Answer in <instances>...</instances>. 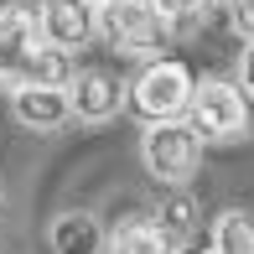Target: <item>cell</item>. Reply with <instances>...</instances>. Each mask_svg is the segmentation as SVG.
<instances>
[{
    "instance_id": "5b68a950",
    "label": "cell",
    "mask_w": 254,
    "mask_h": 254,
    "mask_svg": "<svg viewBox=\"0 0 254 254\" xmlns=\"http://www.w3.org/2000/svg\"><path fill=\"white\" fill-rule=\"evenodd\" d=\"M42 47L47 42H42V26H37V5L0 10V94H16L21 83H31Z\"/></svg>"
},
{
    "instance_id": "52a82bcc",
    "label": "cell",
    "mask_w": 254,
    "mask_h": 254,
    "mask_svg": "<svg viewBox=\"0 0 254 254\" xmlns=\"http://www.w3.org/2000/svg\"><path fill=\"white\" fill-rule=\"evenodd\" d=\"M67 104H73L78 120L104 125V120L120 114L125 88H120V78H114L109 67H73V78H67Z\"/></svg>"
},
{
    "instance_id": "7a4b0ae2",
    "label": "cell",
    "mask_w": 254,
    "mask_h": 254,
    "mask_svg": "<svg viewBox=\"0 0 254 254\" xmlns=\"http://www.w3.org/2000/svg\"><path fill=\"white\" fill-rule=\"evenodd\" d=\"M187 125L197 130V140H239L249 135V94L228 78H202L192 88Z\"/></svg>"
},
{
    "instance_id": "4fadbf2b",
    "label": "cell",
    "mask_w": 254,
    "mask_h": 254,
    "mask_svg": "<svg viewBox=\"0 0 254 254\" xmlns=\"http://www.w3.org/2000/svg\"><path fill=\"white\" fill-rule=\"evenodd\" d=\"M228 21L244 42H254V0H228Z\"/></svg>"
},
{
    "instance_id": "9a60e30c",
    "label": "cell",
    "mask_w": 254,
    "mask_h": 254,
    "mask_svg": "<svg viewBox=\"0 0 254 254\" xmlns=\"http://www.w3.org/2000/svg\"><path fill=\"white\" fill-rule=\"evenodd\" d=\"M83 5H88V10H99V5H109V0H83Z\"/></svg>"
},
{
    "instance_id": "8fae6325",
    "label": "cell",
    "mask_w": 254,
    "mask_h": 254,
    "mask_svg": "<svg viewBox=\"0 0 254 254\" xmlns=\"http://www.w3.org/2000/svg\"><path fill=\"white\" fill-rule=\"evenodd\" d=\"M213 254H254V218L244 207H228L213 218Z\"/></svg>"
},
{
    "instance_id": "3957f363",
    "label": "cell",
    "mask_w": 254,
    "mask_h": 254,
    "mask_svg": "<svg viewBox=\"0 0 254 254\" xmlns=\"http://www.w3.org/2000/svg\"><path fill=\"white\" fill-rule=\"evenodd\" d=\"M140 161L161 187H182L202 161V140L187 120H156L140 135Z\"/></svg>"
},
{
    "instance_id": "2e32d148",
    "label": "cell",
    "mask_w": 254,
    "mask_h": 254,
    "mask_svg": "<svg viewBox=\"0 0 254 254\" xmlns=\"http://www.w3.org/2000/svg\"><path fill=\"white\" fill-rule=\"evenodd\" d=\"M207 254H213V249H207Z\"/></svg>"
},
{
    "instance_id": "8992f818",
    "label": "cell",
    "mask_w": 254,
    "mask_h": 254,
    "mask_svg": "<svg viewBox=\"0 0 254 254\" xmlns=\"http://www.w3.org/2000/svg\"><path fill=\"white\" fill-rule=\"evenodd\" d=\"M37 26H42V42L52 52H83L88 42L99 37V10H88L83 0H42L37 5Z\"/></svg>"
},
{
    "instance_id": "7c38bea8",
    "label": "cell",
    "mask_w": 254,
    "mask_h": 254,
    "mask_svg": "<svg viewBox=\"0 0 254 254\" xmlns=\"http://www.w3.org/2000/svg\"><path fill=\"white\" fill-rule=\"evenodd\" d=\"M151 10L166 21V31H182L202 16V0H151Z\"/></svg>"
},
{
    "instance_id": "30bf717a",
    "label": "cell",
    "mask_w": 254,
    "mask_h": 254,
    "mask_svg": "<svg viewBox=\"0 0 254 254\" xmlns=\"http://www.w3.org/2000/svg\"><path fill=\"white\" fill-rule=\"evenodd\" d=\"M104 249H109V254H177V239H171L161 223L135 218V223H120V228H114V234L104 239Z\"/></svg>"
},
{
    "instance_id": "9c48e42d",
    "label": "cell",
    "mask_w": 254,
    "mask_h": 254,
    "mask_svg": "<svg viewBox=\"0 0 254 254\" xmlns=\"http://www.w3.org/2000/svg\"><path fill=\"white\" fill-rule=\"evenodd\" d=\"M52 254H104V228L94 213L52 218Z\"/></svg>"
},
{
    "instance_id": "6da1fadb",
    "label": "cell",
    "mask_w": 254,
    "mask_h": 254,
    "mask_svg": "<svg viewBox=\"0 0 254 254\" xmlns=\"http://www.w3.org/2000/svg\"><path fill=\"white\" fill-rule=\"evenodd\" d=\"M192 88H197V78L187 73V63H177V57H151V63L135 73V83L125 88V104H130L145 125H156V120H187Z\"/></svg>"
},
{
    "instance_id": "277c9868",
    "label": "cell",
    "mask_w": 254,
    "mask_h": 254,
    "mask_svg": "<svg viewBox=\"0 0 254 254\" xmlns=\"http://www.w3.org/2000/svg\"><path fill=\"white\" fill-rule=\"evenodd\" d=\"M99 37L109 42L114 52L151 63V57L166 47L171 31H166V21L151 10V0H109V5H99Z\"/></svg>"
},
{
    "instance_id": "ba28073f",
    "label": "cell",
    "mask_w": 254,
    "mask_h": 254,
    "mask_svg": "<svg viewBox=\"0 0 254 254\" xmlns=\"http://www.w3.org/2000/svg\"><path fill=\"white\" fill-rule=\"evenodd\" d=\"M10 114L16 125L26 130H63L73 120V104H67V88H52V83H21L10 94Z\"/></svg>"
},
{
    "instance_id": "5bb4252c",
    "label": "cell",
    "mask_w": 254,
    "mask_h": 254,
    "mask_svg": "<svg viewBox=\"0 0 254 254\" xmlns=\"http://www.w3.org/2000/svg\"><path fill=\"white\" fill-rule=\"evenodd\" d=\"M239 88L254 94V42H244V52H239Z\"/></svg>"
}]
</instances>
